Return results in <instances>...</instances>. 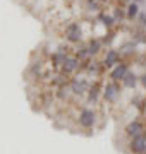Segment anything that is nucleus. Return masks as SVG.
Segmentation results:
<instances>
[{
	"mask_svg": "<svg viewBox=\"0 0 146 154\" xmlns=\"http://www.w3.org/2000/svg\"><path fill=\"white\" fill-rule=\"evenodd\" d=\"M84 7H86V11H90V12H101V2L100 0H86Z\"/></svg>",
	"mask_w": 146,
	"mask_h": 154,
	"instance_id": "obj_16",
	"label": "nucleus"
},
{
	"mask_svg": "<svg viewBox=\"0 0 146 154\" xmlns=\"http://www.w3.org/2000/svg\"><path fill=\"white\" fill-rule=\"evenodd\" d=\"M138 82H139V77H138V74L132 70H129L127 74H125V77L122 79V86L127 89H134L136 86H138Z\"/></svg>",
	"mask_w": 146,
	"mask_h": 154,
	"instance_id": "obj_13",
	"label": "nucleus"
},
{
	"mask_svg": "<svg viewBox=\"0 0 146 154\" xmlns=\"http://www.w3.org/2000/svg\"><path fill=\"white\" fill-rule=\"evenodd\" d=\"M144 122H146V115H144Z\"/></svg>",
	"mask_w": 146,
	"mask_h": 154,
	"instance_id": "obj_22",
	"label": "nucleus"
},
{
	"mask_svg": "<svg viewBox=\"0 0 146 154\" xmlns=\"http://www.w3.org/2000/svg\"><path fill=\"white\" fill-rule=\"evenodd\" d=\"M101 4H110V2H112V0H100Z\"/></svg>",
	"mask_w": 146,
	"mask_h": 154,
	"instance_id": "obj_20",
	"label": "nucleus"
},
{
	"mask_svg": "<svg viewBox=\"0 0 146 154\" xmlns=\"http://www.w3.org/2000/svg\"><path fill=\"white\" fill-rule=\"evenodd\" d=\"M120 91H122V89H120V82L108 81V82L103 86V99L108 101V103H113V101L119 98Z\"/></svg>",
	"mask_w": 146,
	"mask_h": 154,
	"instance_id": "obj_4",
	"label": "nucleus"
},
{
	"mask_svg": "<svg viewBox=\"0 0 146 154\" xmlns=\"http://www.w3.org/2000/svg\"><path fill=\"white\" fill-rule=\"evenodd\" d=\"M64 38L67 39L71 45H79L83 41V29H81V22H69L65 29H64Z\"/></svg>",
	"mask_w": 146,
	"mask_h": 154,
	"instance_id": "obj_1",
	"label": "nucleus"
},
{
	"mask_svg": "<svg viewBox=\"0 0 146 154\" xmlns=\"http://www.w3.org/2000/svg\"><path fill=\"white\" fill-rule=\"evenodd\" d=\"M113 19H115V21H117V24L119 22H122V19H124V16H125V9H124V11H120V9H119V7H115V11H113Z\"/></svg>",
	"mask_w": 146,
	"mask_h": 154,
	"instance_id": "obj_17",
	"label": "nucleus"
},
{
	"mask_svg": "<svg viewBox=\"0 0 146 154\" xmlns=\"http://www.w3.org/2000/svg\"><path fill=\"white\" fill-rule=\"evenodd\" d=\"M69 48H59V50H55L53 53L50 55V62H52V67L55 69V70H60V67H62V63L65 62V58L69 57V51H67Z\"/></svg>",
	"mask_w": 146,
	"mask_h": 154,
	"instance_id": "obj_7",
	"label": "nucleus"
},
{
	"mask_svg": "<svg viewBox=\"0 0 146 154\" xmlns=\"http://www.w3.org/2000/svg\"><path fill=\"white\" fill-rule=\"evenodd\" d=\"M86 45H88V50H90V53H91L93 58H95L96 55H100L101 48H103V41H101V38H91Z\"/></svg>",
	"mask_w": 146,
	"mask_h": 154,
	"instance_id": "obj_15",
	"label": "nucleus"
},
{
	"mask_svg": "<svg viewBox=\"0 0 146 154\" xmlns=\"http://www.w3.org/2000/svg\"><path fill=\"white\" fill-rule=\"evenodd\" d=\"M129 149L134 154H146V132L134 139H129Z\"/></svg>",
	"mask_w": 146,
	"mask_h": 154,
	"instance_id": "obj_8",
	"label": "nucleus"
},
{
	"mask_svg": "<svg viewBox=\"0 0 146 154\" xmlns=\"http://www.w3.org/2000/svg\"><path fill=\"white\" fill-rule=\"evenodd\" d=\"M129 70H131L129 62L120 60L117 65L112 69V70H108V77H110V81H115V82H122V79L125 77V74H127Z\"/></svg>",
	"mask_w": 146,
	"mask_h": 154,
	"instance_id": "obj_3",
	"label": "nucleus"
},
{
	"mask_svg": "<svg viewBox=\"0 0 146 154\" xmlns=\"http://www.w3.org/2000/svg\"><path fill=\"white\" fill-rule=\"evenodd\" d=\"M101 96H103V88H101L98 82L91 84L90 89H88V99H90V101H93V103H98Z\"/></svg>",
	"mask_w": 146,
	"mask_h": 154,
	"instance_id": "obj_12",
	"label": "nucleus"
},
{
	"mask_svg": "<svg viewBox=\"0 0 146 154\" xmlns=\"http://www.w3.org/2000/svg\"><path fill=\"white\" fill-rule=\"evenodd\" d=\"M78 70H83V62L79 60L78 57L69 55L67 58H65V62L62 63L60 72L65 74V75H72V74H76Z\"/></svg>",
	"mask_w": 146,
	"mask_h": 154,
	"instance_id": "obj_2",
	"label": "nucleus"
},
{
	"mask_svg": "<svg viewBox=\"0 0 146 154\" xmlns=\"http://www.w3.org/2000/svg\"><path fill=\"white\" fill-rule=\"evenodd\" d=\"M120 60H122L120 51H119V50H115V48H108L107 51H105V57H103L101 63H103V67H105L107 70H112V69L117 65Z\"/></svg>",
	"mask_w": 146,
	"mask_h": 154,
	"instance_id": "obj_6",
	"label": "nucleus"
},
{
	"mask_svg": "<svg viewBox=\"0 0 146 154\" xmlns=\"http://www.w3.org/2000/svg\"><path fill=\"white\" fill-rule=\"evenodd\" d=\"M74 57H78L81 62H88V60L93 58L91 53H90V50H88V45L83 43V41L79 45H76V48H74Z\"/></svg>",
	"mask_w": 146,
	"mask_h": 154,
	"instance_id": "obj_11",
	"label": "nucleus"
},
{
	"mask_svg": "<svg viewBox=\"0 0 146 154\" xmlns=\"http://www.w3.org/2000/svg\"><path fill=\"white\" fill-rule=\"evenodd\" d=\"M138 21H139V24L143 26V28H146V14H144V12H139V16H138Z\"/></svg>",
	"mask_w": 146,
	"mask_h": 154,
	"instance_id": "obj_18",
	"label": "nucleus"
},
{
	"mask_svg": "<svg viewBox=\"0 0 146 154\" xmlns=\"http://www.w3.org/2000/svg\"><path fill=\"white\" fill-rule=\"evenodd\" d=\"M78 122H79V125L83 127V128H86V130L93 128V127H95V122H96L95 111L90 110V108H83V110L79 111Z\"/></svg>",
	"mask_w": 146,
	"mask_h": 154,
	"instance_id": "obj_5",
	"label": "nucleus"
},
{
	"mask_svg": "<svg viewBox=\"0 0 146 154\" xmlns=\"http://www.w3.org/2000/svg\"><path fill=\"white\" fill-rule=\"evenodd\" d=\"M139 4H136V2H129L127 5H125V19L127 21H136L138 16H139Z\"/></svg>",
	"mask_w": 146,
	"mask_h": 154,
	"instance_id": "obj_14",
	"label": "nucleus"
},
{
	"mask_svg": "<svg viewBox=\"0 0 146 154\" xmlns=\"http://www.w3.org/2000/svg\"><path fill=\"white\" fill-rule=\"evenodd\" d=\"M144 43H146V39H144Z\"/></svg>",
	"mask_w": 146,
	"mask_h": 154,
	"instance_id": "obj_23",
	"label": "nucleus"
},
{
	"mask_svg": "<svg viewBox=\"0 0 146 154\" xmlns=\"http://www.w3.org/2000/svg\"><path fill=\"white\" fill-rule=\"evenodd\" d=\"M95 22H100V24L107 29V31H112V29L117 26V21L113 19V16H112V14H107L105 11L98 12V16H96V21Z\"/></svg>",
	"mask_w": 146,
	"mask_h": 154,
	"instance_id": "obj_10",
	"label": "nucleus"
},
{
	"mask_svg": "<svg viewBox=\"0 0 146 154\" xmlns=\"http://www.w3.org/2000/svg\"><path fill=\"white\" fill-rule=\"evenodd\" d=\"M143 134H144V123L141 120H132L125 127V135L129 139H134L138 135H143Z\"/></svg>",
	"mask_w": 146,
	"mask_h": 154,
	"instance_id": "obj_9",
	"label": "nucleus"
},
{
	"mask_svg": "<svg viewBox=\"0 0 146 154\" xmlns=\"http://www.w3.org/2000/svg\"><path fill=\"white\" fill-rule=\"evenodd\" d=\"M132 2H136V4H143L144 0H132Z\"/></svg>",
	"mask_w": 146,
	"mask_h": 154,
	"instance_id": "obj_21",
	"label": "nucleus"
},
{
	"mask_svg": "<svg viewBox=\"0 0 146 154\" xmlns=\"http://www.w3.org/2000/svg\"><path fill=\"white\" fill-rule=\"evenodd\" d=\"M139 82H141V86L146 89V72L143 74V75H139Z\"/></svg>",
	"mask_w": 146,
	"mask_h": 154,
	"instance_id": "obj_19",
	"label": "nucleus"
}]
</instances>
